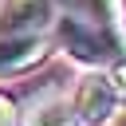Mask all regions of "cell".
Returning <instances> with one entry per match:
<instances>
[{
	"instance_id": "2",
	"label": "cell",
	"mask_w": 126,
	"mask_h": 126,
	"mask_svg": "<svg viewBox=\"0 0 126 126\" xmlns=\"http://www.w3.org/2000/svg\"><path fill=\"white\" fill-rule=\"evenodd\" d=\"M55 0H0V39H32L55 28Z\"/></svg>"
},
{
	"instance_id": "5",
	"label": "cell",
	"mask_w": 126,
	"mask_h": 126,
	"mask_svg": "<svg viewBox=\"0 0 126 126\" xmlns=\"http://www.w3.org/2000/svg\"><path fill=\"white\" fill-rule=\"evenodd\" d=\"M55 4H67L71 16H83L91 24H102L114 35L126 39V8H122V0H55Z\"/></svg>"
},
{
	"instance_id": "3",
	"label": "cell",
	"mask_w": 126,
	"mask_h": 126,
	"mask_svg": "<svg viewBox=\"0 0 126 126\" xmlns=\"http://www.w3.org/2000/svg\"><path fill=\"white\" fill-rule=\"evenodd\" d=\"M71 110L79 118V126H110L114 114H118V94L106 79V71H87L75 98H71Z\"/></svg>"
},
{
	"instance_id": "1",
	"label": "cell",
	"mask_w": 126,
	"mask_h": 126,
	"mask_svg": "<svg viewBox=\"0 0 126 126\" xmlns=\"http://www.w3.org/2000/svg\"><path fill=\"white\" fill-rule=\"evenodd\" d=\"M51 35H55V43H59L75 63H83L87 71H106L114 59H126V39H122V35H114L110 28L91 24V20H83V16H71V12L55 16Z\"/></svg>"
},
{
	"instance_id": "7",
	"label": "cell",
	"mask_w": 126,
	"mask_h": 126,
	"mask_svg": "<svg viewBox=\"0 0 126 126\" xmlns=\"http://www.w3.org/2000/svg\"><path fill=\"white\" fill-rule=\"evenodd\" d=\"M0 126H24V114H20V102L8 94V91H0Z\"/></svg>"
},
{
	"instance_id": "4",
	"label": "cell",
	"mask_w": 126,
	"mask_h": 126,
	"mask_svg": "<svg viewBox=\"0 0 126 126\" xmlns=\"http://www.w3.org/2000/svg\"><path fill=\"white\" fill-rule=\"evenodd\" d=\"M47 55H51V39H47V35H32V39H0V79L28 75V71L39 67Z\"/></svg>"
},
{
	"instance_id": "8",
	"label": "cell",
	"mask_w": 126,
	"mask_h": 126,
	"mask_svg": "<svg viewBox=\"0 0 126 126\" xmlns=\"http://www.w3.org/2000/svg\"><path fill=\"white\" fill-rule=\"evenodd\" d=\"M106 79H110V87H114L118 102H126V59H114V63L106 67Z\"/></svg>"
},
{
	"instance_id": "6",
	"label": "cell",
	"mask_w": 126,
	"mask_h": 126,
	"mask_svg": "<svg viewBox=\"0 0 126 126\" xmlns=\"http://www.w3.org/2000/svg\"><path fill=\"white\" fill-rule=\"evenodd\" d=\"M24 126H79V118H75V110H71L67 98H47V102H39L28 114Z\"/></svg>"
}]
</instances>
